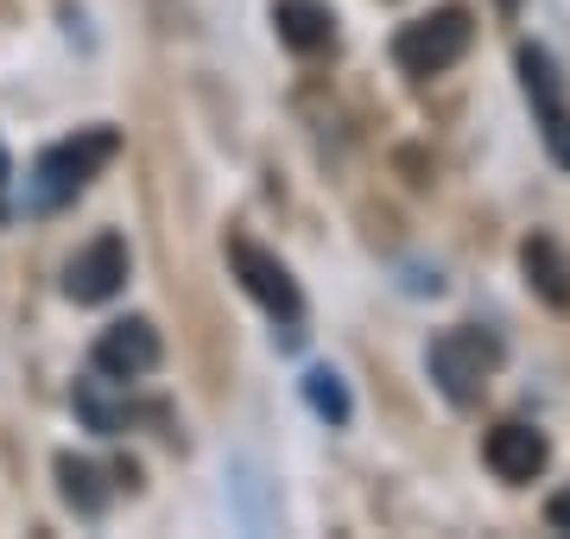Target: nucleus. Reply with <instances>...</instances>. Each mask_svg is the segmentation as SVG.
Returning a JSON list of instances; mask_svg holds the SVG:
<instances>
[{
    "label": "nucleus",
    "mask_w": 570,
    "mask_h": 539,
    "mask_svg": "<svg viewBox=\"0 0 570 539\" xmlns=\"http://www.w3.org/2000/svg\"><path fill=\"white\" fill-rule=\"evenodd\" d=\"M482 457H489V470H494L501 482H532L539 470H546L551 444H546V432H539V425H520V419H508V425H494V432H489Z\"/></svg>",
    "instance_id": "nucleus-7"
},
{
    "label": "nucleus",
    "mask_w": 570,
    "mask_h": 539,
    "mask_svg": "<svg viewBox=\"0 0 570 539\" xmlns=\"http://www.w3.org/2000/svg\"><path fill=\"white\" fill-rule=\"evenodd\" d=\"M228 267H235V280L247 286V298L254 305H266V312L285 324V343H292V324L305 317V292H298V280L285 273L279 254H266L261 242H247V235H228Z\"/></svg>",
    "instance_id": "nucleus-4"
},
{
    "label": "nucleus",
    "mask_w": 570,
    "mask_h": 539,
    "mask_svg": "<svg viewBox=\"0 0 570 539\" xmlns=\"http://www.w3.org/2000/svg\"><path fill=\"white\" fill-rule=\"evenodd\" d=\"M330 26H336V20H330L317 0H279V39L292 45V51H305V58H311V51H324Z\"/></svg>",
    "instance_id": "nucleus-10"
},
{
    "label": "nucleus",
    "mask_w": 570,
    "mask_h": 539,
    "mask_svg": "<svg viewBox=\"0 0 570 539\" xmlns=\"http://www.w3.org/2000/svg\"><path fill=\"white\" fill-rule=\"evenodd\" d=\"M305 400H311V413H317V419L348 425V388H343V374H336V369H311L305 374Z\"/></svg>",
    "instance_id": "nucleus-12"
},
{
    "label": "nucleus",
    "mask_w": 570,
    "mask_h": 539,
    "mask_svg": "<svg viewBox=\"0 0 570 539\" xmlns=\"http://www.w3.org/2000/svg\"><path fill=\"white\" fill-rule=\"evenodd\" d=\"M546 146H551V159H558V166H570V115H564V108L546 115Z\"/></svg>",
    "instance_id": "nucleus-13"
},
{
    "label": "nucleus",
    "mask_w": 570,
    "mask_h": 539,
    "mask_svg": "<svg viewBox=\"0 0 570 539\" xmlns=\"http://www.w3.org/2000/svg\"><path fill=\"white\" fill-rule=\"evenodd\" d=\"M13 216V159H7V146H0V223Z\"/></svg>",
    "instance_id": "nucleus-14"
},
{
    "label": "nucleus",
    "mask_w": 570,
    "mask_h": 539,
    "mask_svg": "<svg viewBox=\"0 0 570 539\" xmlns=\"http://www.w3.org/2000/svg\"><path fill=\"white\" fill-rule=\"evenodd\" d=\"M121 286H127V242L121 235H96V242L63 267V292H70L77 305H108Z\"/></svg>",
    "instance_id": "nucleus-6"
},
{
    "label": "nucleus",
    "mask_w": 570,
    "mask_h": 539,
    "mask_svg": "<svg viewBox=\"0 0 570 539\" xmlns=\"http://www.w3.org/2000/svg\"><path fill=\"white\" fill-rule=\"evenodd\" d=\"M431 381L444 388L450 406H475L482 400V388H489V374L501 369V343H494L489 331H444L438 343H431Z\"/></svg>",
    "instance_id": "nucleus-3"
},
{
    "label": "nucleus",
    "mask_w": 570,
    "mask_h": 539,
    "mask_svg": "<svg viewBox=\"0 0 570 539\" xmlns=\"http://www.w3.org/2000/svg\"><path fill=\"white\" fill-rule=\"evenodd\" d=\"M520 77H527V96L539 102V115H558V108H564L558 70H551V58L539 51V45H527V51H520Z\"/></svg>",
    "instance_id": "nucleus-11"
},
{
    "label": "nucleus",
    "mask_w": 570,
    "mask_h": 539,
    "mask_svg": "<svg viewBox=\"0 0 570 539\" xmlns=\"http://www.w3.org/2000/svg\"><path fill=\"white\" fill-rule=\"evenodd\" d=\"M58 489H63V501L77 508L82 520H96L108 508V482H102V470L89 463V457H77V451H63L58 457Z\"/></svg>",
    "instance_id": "nucleus-9"
},
{
    "label": "nucleus",
    "mask_w": 570,
    "mask_h": 539,
    "mask_svg": "<svg viewBox=\"0 0 570 539\" xmlns=\"http://www.w3.org/2000/svg\"><path fill=\"white\" fill-rule=\"evenodd\" d=\"M546 520L558 527V533H570V489H564V496H551V501H546Z\"/></svg>",
    "instance_id": "nucleus-15"
},
{
    "label": "nucleus",
    "mask_w": 570,
    "mask_h": 539,
    "mask_svg": "<svg viewBox=\"0 0 570 539\" xmlns=\"http://www.w3.org/2000/svg\"><path fill=\"white\" fill-rule=\"evenodd\" d=\"M159 331L146 324V317H121V324H108L102 336H96V350H89V362H96V374H108V381H140V374L159 369Z\"/></svg>",
    "instance_id": "nucleus-5"
},
{
    "label": "nucleus",
    "mask_w": 570,
    "mask_h": 539,
    "mask_svg": "<svg viewBox=\"0 0 570 539\" xmlns=\"http://www.w3.org/2000/svg\"><path fill=\"white\" fill-rule=\"evenodd\" d=\"M469 39H475V20H469V7H438V13H425V20H412L393 32V63L406 70V77H444L450 63L469 51Z\"/></svg>",
    "instance_id": "nucleus-2"
},
{
    "label": "nucleus",
    "mask_w": 570,
    "mask_h": 539,
    "mask_svg": "<svg viewBox=\"0 0 570 539\" xmlns=\"http://www.w3.org/2000/svg\"><path fill=\"white\" fill-rule=\"evenodd\" d=\"M115 153H121V134H115V127H82L77 140L45 146L39 159H32V178H26V204L32 209H63L108 159H115Z\"/></svg>",
    "instance_id": "nucleus-1"
},
{
    "label": "nucleus",
    "mask_w": 570,
    "mask_h": 539,
    "mask_svg": "<svg viewBox=\"0 0 570 539\" xmlns=\"http://www.w3.org/2000/svg\"><path fill=\"white\" fill-rule=\"evenodd\" d=\"M520 267H527L532 292H539L546 305H558V312H564V305H570V261L558 254V242H551V235H527Z\"/></svg>",
    "instance_id": "nucleus-8"
}]
</instances>
